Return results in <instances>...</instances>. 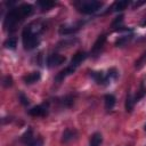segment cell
<instances>
[{
	"label": "cell",
	"mask_w": 146,
	"mask_h": 146,
	"mask_svg": "<svg viewBox=\"0 0 146 146\" xmlns=\"http://www.w3.org/2000/svg\"><path fill=\"white\" fill-rule=\"evenodd\" d=\"M34 11V7L31 3H22L19 6L13 7L8 10L3 18V30L8 33H13L17 30V26Z\"/></svg>",
	"instance_id": "1"
},
{
	"label": "cell",
	"mask_w": 146,
	"mask_h": 146,
	"mask_svg": "<svg viewBox=\"0 0 146 146\" xmlns=\"http://www.w3.org/2000/svg\"><path fill=\"white\" fill-rule=\"evenodd\" d=\"M41 27H43V26L40 24H36L35 27L33 26V24H29L23 29V31H22V44H23V48L25 50L31 51V50H34L35 48L39 47V44L41 42L40 34L43 31V29H41Z\"/></svg>",
	"instance_id": "2"
},
{
	"label": "cell",
	"mask_w": 146,
	"mask_h": 146,
	"mask_svg": "<svg viewBox=\"0 0 146 146\" xmlns=\"http://www.w3.org/2000/svg\"><path fill=\"white\" fill-rule=\"evenodd\" d=\"M89 75L98 86L106 87V86H110L113 81L117 80L119 71L115 67H111L106 72H104V71H90Z\"/></svg>",
	"instance_id": "3"
},
{
	"label": "cell",
	"mask_w": 146,
	"mask_h": 146,
	"mask_svg": "<svg viewBox=\"0 0 146 146\" xmlns=\"http://www.w3.org/2000/svg\"><path fill=\"white\" fill-rule=\"evenodd\" d=\"M74 6L76 7L79 13L84 15H91L98 11L103 7V2L97 0H80V1H75Z\"/></svg>",
	"instance_id": "4"
},
{
	"label": "cell",
	"mask_w": 146,
	"mask_h": 146,
	"mask_svg": "<svg viewBox=\"0 0 146 146\" xmlns=\"http://www.w3.org/2000/svg\"><path fill=\"white\" fill-rule=\"evenodd\" d=\"M21 141L24 144V146H43V139L40 136H35L30 127L21 136Z\"/></svg>",
	"instance_id": "5"
},
{
	"label": "cell",
	"mask_w": 146,
	"mask_h": 146,
	"mask_svg": "<svg viewBox=\"0 0 146 146\" xmlns=\"http://www.w3.org/2000/svg\"><path fill=\"white\" fill-rule=\"evenodd\" d=\"M49 106H50L49 102H43V103L27 110V114L31 116H34V117H44L49 114Z\"/></svg>",
	"instance_id": "6"
},
{
	"label": "cell",
	"mask_w": 146,
	"mask_h": 146,
	"mask_svg": "<svg viewBox=\"0 0 146 146\" xmlns=\"http://www.w3.org/2000/svg\"><path fill=\"white\" fill-rule=\"evenodd\" d=\"M106 40H107V35L106 34H100L96 39V41L94 42V46H92V48L90 50V56L92 58H97L98 56H100V54H102V51L104 49V46L106 43Z\"/></svg>",
	"instance_id": "7"
},
{
	"label": "cell",
	"mask_w": 146,
	"mask_h": 146,
	"mask_svg": "<svg viewBox=\"0 0 146 146\" xmlns=\"http://www.w3.org/2000/svg\"><path fill=\"white\" fill-rule=\"evenodd\" d=\"M65 62H66V57H65L64 55L58 54V52H51V54H49V55L47 56V58H46V65H47V67H49V68L60 66V65H63Z\"/></svg>",
	"instance_id": "8"
},
{
	"label": "cell",
	"mask_w": 146,
	"mask_h": 146,
	"mask_svg": "<svg viewBox=\"0 0 146 146\" xmlns=\"http://www.w3.org/2000/svg\"><path fill=\"white\" fill-rule=\"evenodd\" d=\"M83 23L79 22L76 24H70V25H62L58 30V33L60 35H72L74 33H76L81 27H82Z\"/></svg>",
	"instance_id": "9"
},
{
	"label": "cell",
	"mask_w": 146,
	"mask_h": 146,
	"mask_svg": "<svg viewBox=\"0 0 146 146\" xmlns=\"http://www.w3.org/2000/svg\"><path fill=\"white\" fill-rule=\"evenodd\" d=\"M78 136H79V132H78L76 129L66 128V129L63 131V133H62V139H60V141H62L63 144H68V143H71V141H73V140H75V139L78 138Z\"/></svg>",
	"instance_id": "10"
},
{
	"label": "cell",
	"mask_w": 146,
	"mask_h": 146,
	"mask_svg": "<svg viewBox=\"0 0 146 146\" xmlns=\"http://www.w3.org/2000/svg\"><path fill=\"white\" fill-rule=\"evenodd\" d=\"M88 56H89L88 52H86V51H83V50H79V51H76V52L73 55V57H72V59H71V62H70V65L73 66V67H75V68H78V67L80 66V64L87 59Z\"/></svg>",
	"instance_id": "11"
},
{
	"label": "cell",
	"mask_w": 146,
	"mask_h": 146,
	"mask_svg": "<svg viewBox=\"0 0 146 146\" xmlns=\"http://www.w3.org/2000/svg\"><path fill=\"white\" fill-rule=\"evenodd\" d=\"M75 71H76V68H75V67H73V66H71V65L68 64L65 68H63L62 71H59V72L55 75V79H54V80H55V82H56V83H60L64 79H66L68 75L73 74Z\"/></svg>",
	"instance_id": "12"
},
{
	"label": "cell",
	"mask_w": 146,
	"mask_h": 146,
	"mask_svg": "<svg viewBox=\"0 0 146 146\" xmlns=\"http://www.w3.org/2000/svg\"><path fill=\"white\" fill-rule=\"evenodd\" d=\"M129 5H130V1H129V0H120V1H115V2L112 3V6L108 8V10H106L104 14L122 11V10H124Z\"/></svg>",
	"instance_id": "13"
},
{
	"label": "cell",
	"mask_w": 146,
	"mask_h": 146,
	"mask_svg": "<svg viewBox=\"0 0 146 146\" xmlns=\"http://www.w3.org/2000/svg\"><path fill=\"white\" fill-rule=\"evenodd\" d=\"M112 27H113L114 31H117V32H122V31H124V32H132V29L125 27L123 25V15H120V16L114 18V21L112 23Z\"/></svg>",
	"instance_id": "14"
},
{
	"label": "cell",
	"mask_w": 146,
	"mask_h": 146,
	"mask_svg": "<svg viewBox=\"0 0 146 146\" xmlns=\"http://www.w3.org/2000/svg\"><path fill=\"white\" fill-rule=\"evenodd\" d=\"M40 79H41V73L39 71H34V72H31V73L24 75L23 76V82L25 84L30 86V84L36 83L38 81H40Z\"/></svg>",
	"instance_id": "15"
},
{
	"label": "cell",
	"mask_w": 146,
	"mask_h": 146,
	"mask_svg": "<svg viewBox=\"0 0 146 146\" xmlns=\"http://www.w3.org/2000/svg\"><path fill=\"white\" fill-rule=\"evenodd\" d=\"M74 99L75 97L73 95H66V96H63V97H59L57 98V103L60 107H64V108H70L73 106L74 104Z\"/></svg>",
	"instance_id": "16"
},
{
	"label": "cell",
	"mask_w": 146,
	"mask_h": 146,
	"mask_svg": "<svg viewBox=\"0 0 146 146\" xmlns=\"http://www.w3.org/2000/svg\"><path fill=\"white\" fill-rule=\"evenodd\" d=\"M116 104V98L113 94H106L104 96V105L106 111H112Z\"/></svg>",
	"instance_id": "17"
},
{
	"label": "cell",
	"mask_w": 146,
	"mask_h": 146,
	"mask_svg": "<svg viewBox=\"0 0 146 146\" xmlns=\"http://www.w3.org/2000/svg\"><path fill=\"white\" fill-rule=\"evenodd\" d=\"M103 143V136L100 132H94L89 139V146H100Z\"/></svg>",
	"instance_id": "18"
},
{
	"label": "cell",
	"mask_w": 146,
	"mask_h": 146,
	"mask_svg": "<svg viewBox=\"0 0 146 146\" xmlns=\"http://www.w3.org/2000/svg\"><path fill=\"white\" fill-rule=\"evenodd\" d=\"M36 6L42 10H49L51 9L52 7L56 6V2L55 1H50V0H40V1H36Z\"/></svg>",
	"instance_id": "19"
},
{
	"label": "cell",
	"mask_w": 146,
	"mask_h": 146,
	"mask_svg": "<svg viewBox=\"0 0 146 146\" xmlns=\"http://www.w3.org/2000/svg\"><path fill=\"white\" fill-rule=\"evenodd\" d=\"M135 100H133V96L131 95V92L130 91H128L127 92V97H125V103H124V108H125V111L127 112H132V110H133V107H135Z\"/></svg>",
	"instance_id": "20"
},
{
	"label": "cell",
	"mask_w": 146,
	"mask_h": 146,
	"mask_svg": "<svg viewBox=\"0 0 146 146\" xmlns=\"http://www.w3.org/2000/svg\"><path fill=\"white\" fill-rule=\"evenodd\" d=\"M133 35L132 34H125V35H122V36H119L115 41V46L116 47H123L125 46L127 43H129L131 40H132Z\"/></svg>",
	"instance_id": "21"
},
{
	"label": "cell",
	"mask_w": 146,
	"mask_h": 146,
	"mask_svg": "<svg viewBox=\"0 0 146 146\" xmlns=\"http://www.w3.org/2000/svg\"><path fill=\"white\" fill-rule=\"evenodd\" d=\"M16 46H17V39L15 36H9L3 42V47L6 49H10V50H14L16 49Z\"/></svg>",
	"instance_id": "22"
},
{
	"label": "cell",
	"mask_w": 146,
	"mask_h": 146,
	"mask_svg": "<svg viewBox=\"0 0 146 146\" xmlns=\"http://www.w3.org/2000/svg\"><path fill=\"white\" fill-rule=\"evenodd\" d=\"M146 65V50L139 56V58L135 62V68L136 70H141Z\"/></svg>",
	"instance_id": "23"
},
{
	"label": "cell",
	"mask_w": 146,
	"mask_h": 146,
	"mask_svg": "<svg viewBox=\"0 0 146 146\" xmlns=\"http://www.w3.org/2000/svg\"><path fill=\"white\" fill-rule=\"evenodd\" d=\"M145 94H146V89H145V86H144V81H141V82H140L139 90H138L137 94L133 96V100H135V103H138L141 98H144Z\"/></svg>",
	"instance_id": "24"
},
{
	"label": "cell",
	"mask_w": 146,
	"mask_h": 146,
	"mask_svg": "<svg viewBox=\"0 0 146 146\" xmlns=\"http://www.w3.org/2000/svg\"><path fill=\"white\" fill-rule=\"evenodd\" d=\"M18 100H19V103H21L23 106H27V105L30 104V99H29V98L25 96V94L22 92V91L18 94Z\"/></svg>",
	"instance_id": "25"
},
{
	"label": "cell",
	"mask_w": 146,
	"mask_h": 146,
	"mask_svg": "<svg viewBox=\"0 0 146 146\" xmlns=\"http://www.w3.org/2000/svg\"><path fill=\"white\" fill-rule=\"evenodd\" d=\"M2 86L3 87H11L13 86V78L10 75H6L2 79Z\"/></svg>",
	"instance_id": "26"
},
{
	"label": "cell",
	"mask_w": 146,
	"mask_h": 146,
	"mask_svg": "<svg viewBox=\"0 0 146 146\" xmlns=\"http://www.w3.org/2000/svg\"><path fill=\"white\" fill-rule=\"evenodd\" d=\"M144 3H146V1H141V2H135V5H133V8H138L139 6H141V5H144Z\"/></svg>",
	"instance_id": "27"
},
{
	"label": "cell",
	"mask_w": 146,
	"mask_h": 146,
	"mask_svg": "<svg viewBox=\"0 0 146 146\" xmlns=\"http://www.w3.org/2000/svg\"><path fill=\"white\" fill-rule=\"evenodd\" d=\"M140 25H141V26H145V25H146V18H145L144 21H141V23H140Z\"/></svg>",
	"instance_id": "28"
},
{
	"label": "cell",
	"mask_w": 146,
	"mask_h": 146,
	"mask_svg": "<svg viewBox=\"0 0 146 146\" xmlns=\"http://www.w3.org/2000/svg\"><path fill=\"white\" fill-rule=\"evenodd\" d=\"M144 130H145V131H146V124H145V125H144Z\"/></svg>",
	"instance_id": "29"
}]
</instances>
